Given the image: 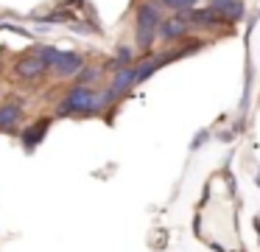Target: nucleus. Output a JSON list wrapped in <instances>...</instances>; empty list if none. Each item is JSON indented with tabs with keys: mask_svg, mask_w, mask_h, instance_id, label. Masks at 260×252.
I'll return each mask as SVG.
<instances>
[{
	"mask_svg": "<svg viewBox=\"0 0 260 252\" xmlns=\"http://www.w3.org/2000/svg\"><path fill=\"white\" fill-rule=\"evenodd\" d=\"M101 104H104V101L98 98L92 90L76 87V90H70V93L64 95L59 112H62V115H92V112L101 109Z\"/></svg>",
	"mask_w": 260,
	"mask_h": 252,
	"instance_id": "obj_1",
	"label": "nucleus"
},
{
	"mask_svg": "<svg viewBox=\"0 0 260 252\" xmlns=\"http://www.w3.org/2000/svg\"><path fill=\"white\" fill-rule=\"evenodd\" d=\"M159 9L151 3H143L140 9H137V45H140L143 50L151 48L154 37H157V28H159Z\"/></svg>",
	"mask_w": 260,
	"mask_h": 252,
	"instance_id": "obj_2",
	"label": "nucleus"
},
{
	"mask_svg": "<svg viewBox=\"0 0 260 252\" xmlns=\"http://www.w3.org/2000/svg\"><path fill=\"white\" fill-rule=\"evenodd\" d=\"M210 9L218 14L221 22H238L243 17V3L241 0H215Z\"/></svg>",
	"mask_w": 260,
	"mask_h": 252,
	"instance_id": "obj_3",
	"label": "nucleus"
},
{
	"mask_svg": "<svg viewBox=\"0 0 260 252\" xmlns=\"http://www.w3.org/2000/svg\"><path fill=\"white\" fill-rule=\"evenodd\" d=\"M81 70V56L73 53V50H68V53H59L56 65H53V73L56 76H73V73Z\"/></svg>",
	"mask_w": 260,
	"mask_h": 252,
	"instance_id": "obj_4",
	"label": "nucleus"
},
{
	"mask_svg": "<svg viewBox=\"0 0 260 252\" xmlns=\"http://www.w3.org/2000/svg\"><path fill=\"white\" fill-rule=\"evenodd\" d=\"M132 84H137V78H135V70H132V67H123V70H118V76L112 78V87H109V93H107V98H104V101H109L112 95H120V93H126V90H129Z\"/></svg>",
	"mask_w": 260,
	"mask_h": 252,
	"instance_id": "obj_5",
	"label": "nucleus"
},
{
	"mask_svg": "<svg viewBox=\"0 0 260 252\" xmlns=\"http://www.w3.org/2000/svg\"><path fill=\"white\" fill-rule=\"evenodd\" d=\"M48 67L42 65L37 56H25V59H20L17 62V67H14V73H17L20 78H37V76H42Z\"/></svg>",
	"mask_w": 260,
	"mask_h": 252,
	"instance_id": "obj_6",
	"label": "nucleus"
},
{
	"mask_svg": "<svg viewBox=\"0 0 260 252\" xmlns=\"http://www.w3.org/2000/svg\"><path fill=\"white\" fill-rule=\"evenodd\" d=\"M48 126H51V121H48V118H42V121H37L34 126H28L23 132V146L25 149H37V146H40V140L45 137V132H48Z\"/></svg>",
	"mask_w": 260,
	"mask_h": 252,
	"instance_id": "obj_7",
	"label": "nucleus"
},
{
	"mask_svg": "<svg viewBox=\"0 0 260 252\" xmlns=\"http://www.w3.org/2000/svg\"><path fill=\"white\" fill-rule=\"evenodd\" d=\"M185 20L182 17H171V20H162L159 22V37L162 39H179L185 34Z\"/></svg>",
	"mask_w": 260,
	"mask_h": 252,
	"instance_id": "obj_8",
	"label": "nucleus"
},
{
	"mask_svg": "<svg viewBox=\"0 0 260 252\" xmlns=\"http://www.w3.org/2000/svg\"><path fill=\"white\" fill-rule=\"evenodd\" d=\"M20 115H23L20 104H6V106H0V129H12L14 123L20 121Z\"/></svg>",
	"mask_w": 260,
	"mask_h": 252,
	"instance_id": "obj_9",
	"label": "nucleus"
},
{
	"mask_svg": "<svg viewBox=\"0 0 260 252\" xmlns=\"http://www.w3.org/2000/svg\"><path fill=\"white\" fill-rule=\"evenodd\" d=\"M59 53H62V50H56V48H51V45H45V48H37V59L42 62V65L45 67H53L56 65V59H59Z\"/></svg>",
	"mask_w": 260,
	"mask_h": 252,
	"instance_id": "obj_10",
	"label": "nucleus"
},
{
	"mask_svg": "<svg viewBox=\"0 0 260 252\" xmlns=\"http://www.w3.org/2000/svg\"><path fill=\"white\" fill-rule=\"evenodd\" d=\"M190 20L199 22V25H213V22H221L218 14L213 9H199V11H190Z\"/></svg>",
	"mask_w": 260,
	"mask_h": 252,
	"instance_id": "obj_11",
	"label": "nucleus"
},
{
	"mask_svg": "<svg viewBox=\"0 0 260 252\" xmlns=\"http://www.w3.org/2000/svg\"><path fill=\"white\" fill-rule=\"evenodd\" d=\"M159 3H165L168 9H179V11H190L193 6L199 3V0H159Z\"/></svg>",
	"mask_w": 260,
	"mask_h": 252,
	"instance_id": "obj_12",
	"label": "nucleus"
},
{
	"mask_svg": "<svg viewBox=\"0 0 260 252\" xmlns=\"http://www.w3.org/2000/svg\"><path fill=\"white\" fill-rule=\"evenodd\" d=\"M95 78H98V70H92V67H90V70H81V76H79V87H84V84L87 81H95Z\"/></svg>",
	"mask_w": 260,
	"mask_h": 252,
	"instance_id": "obj_13",
	"label": "nucleus"
},
{
	"mask_svg": "<svg viewBox=\"0 0 260 252\" xmlns=\"http://www.w3.org/2000/svg\"><path fill=\"white\" fill-rule=\"evenodd\" d=\"M129 62H132L129 48H120V50H118V59H115V65H129Z\"/></svg>",
	"mask_w": 260,
	"mask_h": 252,
	"instance_id": "obj_14",
	"label": "nucleus"
}]
</instances>
